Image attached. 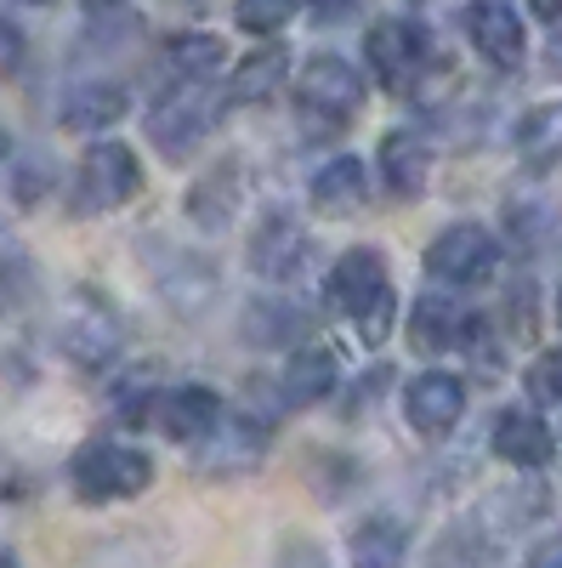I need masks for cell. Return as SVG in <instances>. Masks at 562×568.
<instances>
[{
	"mask_svg": "<svg viewBox=\"0 0 562 568\" xmlns=\"http://www.w3.org/2000/svg\"><path fill=\"white\" fill-rule=\"evenodd\" d=\"M222 109H227V91H216L211 80H176L149 109V142L165 160H187L222 125Z\"/></svg>",
	"mask_w": 562,
	"mask_h": 568,
	"instance_id": "obj_1",
	"label": "cell"
},
{
	"mask_svg": "<svg viewBox=\"0 0 562 568\" xmlns=\"http://www.w3.org/2000/svg\"><path fill=\"white\" fill-rule=\"evenodd\" d=\"M273 568H330V557H324V546L290 535L285 546H278V562H273Z\"/></svg>",
	"mask_w": 562,
	"mask_h": 568,
	"instance_id": "obj_32",
	"label": "cell"
},
{
	"mask_svg": "<svg viewBox=\"0 0 562 568\" xmlns=\"http://www.w3.org/2000/svg\"><path fill=\"white\" fill-rule=\"evenodd\" d=\"M149 420L160 426V433H165L171 444H200V438H211V433H216V420H222V398H216V387H205V382L165 387V393H154V398H149Z\"/></svg>",
	"mask_w": 562,
	"mask_h": 568,
	"instance_id": "obj_9",
	"label": "cell"
},
{
	"mask_svg": "<svg viewBox=\"0 0 562 568\" xmlns=\"http://www.w3.org/2000/svg\"><path fill=\"white\" fill-rule=\"evenodd\" d=\"M245 336L256 347H296L307 336V318L290 307V302H256L245 313Z\"/></svg>",
	"mask_w": 562,
	"mask_h": 568,
	"instance_id": "obj_26",
	"label": "cell"
},
{
	"mask_svg": "<svg viewBox=\"0 0 562 568\" xmlns=\"http://www.w3.org/2000/svg\"><path fill=\"white\" fill-rule=\"evenodd\" d=\"M545 74H556L562 80V29L551 34V45H545Z\"/></svg>",
	"mask_w": 562,
	"mask_h": 568,
	"instance_id": "obj_36",
	"label": "cell"
},
{
	"mask_svg": "<svg viewBox=\"0 0 562 568\" xmlns=\"http://www.w3.org/2000/svg\"><path fill=\"white\" fill-rule=\"evenodd\" d=\"M387 256L375 251V245H352V251H341L336 256V267L324 273V307L330 313H352L358 302H369L375 291H387Z\"/></svg>",
	"mask_w": 562,
	"mask_h": 568,
	"instance_id": "obj_14",
	"label": "cell"
},
{
	"mask_svg": "<svg viewBox=\"0 0 562 568\" xmlns=\"http://www.w3.org/2000/svg\"><path fill=\"white\" fill-rule=\"evenodd\" d=\"M336 353L330 347H296L290 353V364H285V375H278V409H313V404H324L336 393Z\"/></svg>",
	"mask_w": 562,
	"mask_h": 568,
	"instance_id": "obj_17",
	"label": "cell"
},
{
	"mask_svg": "<svg viewBox=\"0 0 562 568\" xmlns=\"http://www.w3.org/2000/svg\"><path fill=\"white\" fill-rule=\"evenodd\" d=\"M472 336H478V318L466 313L460 302H449V296H420L415 313H409V342L420 353H454Z\"/></svg>",
	"mask_w": 562,
	"mask_h": 568,
	"instance_id": "obj_15",
	"label": "cell"
},
{
	"mask_svg": "<svg viewBox=\"0 0 562 568\" xmlns=\"http://www.w3.org/2000/svg\"><path fill=\"white\" fill-rule=\"evenodd\" d=\"M45 194H52V165H45V160H23V165H12V200L29 211V205H40Z\"/></svg>",
	"mask_w": 562,
	"mask_h": 568,
	"instance_id": "obj_30",
	"label": "cell"
},
{
	"mask_svg": "<svg viewBox=\"0 0 562 568\" xmlns=\"http://www.w3.org/2000/svg\"><path fill=\"white\" fill-rule=\"evenodd\" d=\"M23 58H29V40H23V29L0 18V80L18 74V69H23Z\"/></svg>",
	"mask_w": 562,
	"mask_h": 568,
	"instance_id": "obj_33",
	"label": "cell"
},
{
	"mask_svg": "<svg viewBox=\"0 0 562 568\" xmlns=\"http://www.w3.org/2000/svg\"><path fill=\"white\" fill-rule=\"evenodd\" d=\"M307 7H313L318 18H347V12H352V0H307Z\"/></svg>",
	"mask_w": 562,
	"mask_h": 568,
	"instance_id": "obj_35",
	"label": "cell"
},
{
	"mask_svg": "<svg viewBox=\"0 0 562 568\" xmlns=\"http://www.w3.org/2000/svg\"><path fill=\"white\" fill-rule=\"evenodd\" d=\"M307 200H313L318 216H352V211H364V200H369V171H364V160H358V154L324 160V165L313 171V182H307Z\"/></svg>",
	"mask_w": 562,
	"mask_h": 568,
	"instance_id": "obj_16",
	"label": "cell"
},
{
	"mask_svg": "<svg viewBox=\"0 0 562 568\" xmlns=\"http://www.w3.org/2000/svg\"><path fill=\"white\" fill-rule=\"evenodd\" d=\"M69 484L85 506H114V500H136L149 495L154 484V460L131 444H114V438H91L74 449L69 460Z\"/></svg>",
	"mask_w": 562,
	"mask_h": 568,
	"instance_id": "obj_2",
	"label": "cell"
},
{
	"mask_svg": "<svg viewBox=\"0 0 562 568\" xmlns=\"http://www.w3.org/2000/svg\"><path fill=\"white\" fill-rule=\"evenodd\" d=\"M58 342H63V353L74 364L98 369V364H109L125 347V318L114 313V302L103 291H74L63 318H58Z\"/></svg>",
	"mask_w": 562,
	"mask_h": 568,
	"instance_id": "obj_4",
	"label": "cell"
},
{
	"mask_svg": "<svg viewBox=\"0 0 562 568\" xmlns=\"http://www.w3.org/2000/svg\"><path fill=\"white\" fill-rule=\"evenodd\" d=\"M529 568H562V535L540 540V546H534V557H529Z\"/></svg>",
	"mask_w": 562,
	"mask_h": 568,
	"instance_id": "obj_34",
	"label": "cell"
},
{
	"mask_svg": "<svg viewBox=\"0 0 562 568\" xmlns=\"http://www.w3.org/2000/svg\"><path fill=\"white\" fill-rule=\"evenodd\" d=\"M194 449H200V471H211V478H245V471H256L262 455H267V433L245 415H233V420L222 415L216 433L200 438Z\"/></svg>",
	"mask_w": 562,
	"mask_h": 568,
	"instance_id": "obj_12",
	"label": "cell"
},
{
	"mask_svg": "<svg viewBox=\"0 0 562 568\" xmlns=\"http://www.w3.org/2000/svg\"><path fill=\"white\" fill-rule=\"evenodd\" d=\"M403 557H409V535L387 511L364 517V524L352 529V540H347V562L352 568H403Z\"/></svg>",
	"mask_w": 562,
	"mask_h": 568,
	"instance_id": "obj_22",
	"label": "cell"
},
{
	"mask_svg": "<svg viewBox=\"0 0 562 568\" xmlns=\"http://www.w3.org/2000/svg\"><path fill=\"white\" fill-rule=\"evenodd\" d=\"M518 160L529 165V171H551L556 160H562V103H540V109H529L523 120H518Z\"/></svg>",
	"mask_w": 562,
	"mask_h": 568,
	"instance_id": "obj_24",
	"label": "cell"
},
{
	"mask_svg": "<svg viewBox=\"0 0 562 568\" xmlns=\"http://www.w3.org/2000/svg\"><path fill=\"white\" fill-rule=\"evenodd\" d=\"M222 63H227V40H216V34H176L165 45V69L176 80H211V74H222Z\"/></svg>",
	"mask_w": 562,
	"mask_h": 568,
	"instance_id": "obj_25",
	"label": "cell"
},
{
	"mask_svg": "<svg viewBox=\"0 0 562 568\" xmlns=\"http://www.w3.org/2000/svg\"><path fill=\"white\" fill-rule=\"evenodd\" d=\"M364 58H369V74L381 80L387 91H415V80L427 74L432 40L409 18H381V23H369V34H364Z\"/></svg>",
	"mask_w": 562,
	"mask_h": 568,
	"instance_id": "obj_6",
	"label": "cell"
},
{
	"mask_svg": "<svg viewBox=\"0 0 562 568\" xmlns=\"http://www.w3.org/2000/svg\"><path fill=\"white\" fill-rule=\"evenodd\" d=\"M551 449H556V438H551V426H545L534 409H505V415L494 420V455H500L505 466L534 471V466L551 460Z\"/></svg>",
	"mask_w": 562,
	"mask_h": 568,
	"instance_id": "obj_19",
	"label": "cell"
},
{
	"mask_svg": "<svg viewBox=\"0 0 562 568\" xmlns=\"http://www.w3.org/2000/svg\"><path fill=\"white\" fill-rule=\"evenodd\" d=\"M239 200H245V165L239 160H216V165H205L194 182H187L182 211H187V222H194V227L222 233L233 222V211H239Z\"/></svg>",
	"mask_w": 562,
	"mask_h": 568,
	"instance_id": "obj_11",
	"label": "cell"
},
{
	"mask_svg": "<svg viewBox=\"0 0 562 568\" xmlns=\"http://www.w3.org/2000/svg\"><path fill=\"white\" fill-rule=\"evenodd\" d=\"M34 291V267L23 251H0V307H18Z\"/></svg>",
	"mask_w": 562,
	"mask_h": 568,
	"instance_id": "obj_29",
	"label": "cell"
},
{
	"mask_svg": "<svg viewBox=\"0 0 562 568\" xmlns=\"http://www.w3.org/2000/svg\"><path fill=\"white\" fill-rule=\"evenodd\" d=\"M136 194H143V165H136V154L125 149V142H91L80 171H74V216H109L120 205H131Z\"/></svg>",
	"mask_w": 562,
	"mask_h": 568,
	"instance_id": "obj_3",
	"label": "cell"
},
{
	"mask_svg": "<svg viewBox=\"0 0 562 568\" xmlns=\"http://www.w3.org/2000/svg\"><path fill=\"white\" fill-rule=\"evenodd\" d=\"M23 7H52V0H23Z\"/></svg>",
	"mask_w": 562,
	"mask_h": 568,
	"instance_id": "obj_39",
	"label": "cell"
},
{
	"mask_svg": "<svg viewBox=\"0 0 562 568\" xmlns=\"http://www.w3.org/2000/svg\"><path fill=\"white\" fill-rule=\"evenodd\" d=\"M0 568H23V562H18L12 551H0Z\"/></svg>",
	"mask_w": 562,
	"mask_h": 568,
	"instance_id": "obj_38",
	"label": "cell"
},
{
	"mask_svg": "<svg viewBox=\"0 0 562 568\" xmlns=\"http://www.w3.org/2000/svg\"><path fill=\"white\" fill-rule=\"evenodd\" d=\"M375 165H381V182H387L392 200H420V187L432 176V149L420 131H387Z\"/></svg>",
	"mask_w": 562,
	"mask_h": 568,
	"instance_id": "obj_18",
	"label": "cell"
},
{
	"mask_svg": "<svg viewBox=\"0 0 562 568\" xmlns=\"http://www.w3.org/2000/svg\"><path fill=\"white\" fill-rule=\"evenodd\" d=\"M529 393H534V404H562V347H551L529 364Z\"/></svg>",
	"mask_w": 562,
	"mask_h": 568,
	"instance_id": "obj_31",
	"label": "cell"
},
{
	"mask_svg": "<svg viewBox=\"0 0 562 568\" xmlns=\"http://www.w3.org/2000/svg\"><path fill=\"white\" fill-rule=\"evenodd\" d=\"M494 267H500V240L478 222H454L427 245V273L438 284H454V291L494 278Z\"/></svg>",
	"mask_w": 562,
	"mask_h": 568,
	"instance_id": "obj_7",
	"label": "cell"
},
{
	"mask_svg": "<svg viewBox=\"0 0 562 568\" xmlns=\"http://www.w3.org/2000/svg\"><path fill=\"white\" fill-rule=\"evenodd\" d=\"M364 103V74L336 58V52H318L302 63L296 74V109L313 120V125H347Z\"/></svg>",
	"mask_w": 562,
	"mask_h": 568,
	"instance_id": "obj_5",
	"label": "cell"
},
{
	"mask_svg": "<svg viewBox=\"0 0 562 568\" xmlns=\"http://www.w3.org/2000/svg\"><path fill=\"white\" fill-rule=\"evenodd\" d=\"M302 0H239L233 7V23H239L245 34H278L290 18H296Z\"/></svg>",
	"mask_w": 562,
	"mask_h": 568,
	"instance_id": "obj_28",
	"label": "cell"
},
{
	"mask_svg": "<svg viewBox=\"0 0 562 568\" xmlns=\"http://www.w3.org/2000/svg\"><path fill=\"white\" fill-rule=\"evenodd\" d=\"M466 415V382L449 369H427V375H415V382L403 387V420L415 426L420 438H443L454 433Z\"/></svg>",
	"mask_w": 562,
	"mask_h": 568,
	"instance_id": "obj_10",
	"label": "cell"
},
{
	"mask_svg": "<svg viewBox=\"0 0 562 568\" xmlns=\"http://www.w3.org/2000/svg\"><path fill=\"white\" fill-rule=\"evenodd\" d=\"M154 284L176 313H205L216 302V267L200 256H182V251L171 262H154Z\"/></svg>",
	"mask_w": 562,
	"mask_h": 568,
	"instance_id": "obj_20",
	"label": "cell"
},
{
	"mask_svg": "<svg viewBox=\"0 0 562 568\" xmlns=\"http://www.w3.org/2000/svg\"><path fill=\"white\" fill-rule=\"evenodd\" d=\"M392 307H398V296H392V284H387V291H375L369 302H358V307L347 313V324H352V336H358L364 347H381V342H387V329H392Z\"/></svg>",
	"mask_w": 562,
	"mask_h": 568,
	"instance_id": "obj_27",
	"label": "cell"
},
{
	"mask_svg": "<svg viewBox=\"0 0 562 568\" xmlns=\"http://www.w3.org/2000/svg\"><path fill=\"white\" fill-rule=\"evenodd\" d=\"M556 318H562V284H556Z\"/></svg>",
	"mask_w": 562,
	"mask_h": 568,
	"instance_id": "obj_41",
	"label": "cell"
},
{
	"mask_svg": "<svg viewBox=\"0 0 562 568\" xmlns=\"http://www.w3.org/2000/svg\"><path fill=\"white\" fill-rule=\"evenodd\" d=\"M466 40L478 45V58L494 63V69H518L523 52H529V34H523V12L511 7V0H466Z\"/></svg>",
	"mask_w": 562,
	"mask_h": 568,
	"instance_id": "obj_8",
	"label": "cell"
},
{
	"mask_svg": "<svg viewBox=\"0 0 562 568\" xmlns=\"http://www.w3.org/2000/svg\"><path fill=\"white\" fill-rule=\"evenodd\" d=\"M245 256H251V273L256 278H273V284L278 278H296L302 273V256H307V227L290 211H273V216L256 222Z\"/></svg>",
	"mask_w": 562,
	"mask_h": 568,
	"instance_id": "obj_13",
	"label": "cell"
},
{
	"mask_svg": "<svg viewBox=\"0 0 562 568\" xmlns=\"http://www.w3.org/2000/svg\"><path fill=\"white\" fill-rule=\"evenodd\" d=\"M0 154H7V142H0Z\"/></svg>",
	"mask_w": 562,
	"mask_h": 568,
	"instance_id": "obj_42",
	"label": "cell"
},
{
	"mask_svg": "<svg viewBox=\"0 0 562 568\" xmlns=\"http://www.w3.org/2000/svg\"><path fill=\"white\" fill-rule=\"evenodd\" d=\"M91 7H120V0H91Z\"/></svg>",
	"mask_w": 562,
	"mask_h": 568,
	"instance_id": "obj_40",
	"label": "cell"
},
{
	"mask_svg": "<svg viewBox=\"0 0 562 568\" xmlns=\"http://www.w3.org/2000/svg\"><path fill=\"white\" fill-rule=\"evenodd\" d=\"M125 109H131L125 85H109V80L74 85L69 98H63V131H80V136L109 131V125H120V120H125Z\"/></svg>",
	"mask_w": 562,
	"mask_h": 568,
	"instance_id": "obj_21",
	"label": "cell"
},
{
	"mask_svg": "<svg viewBox=\"0 0 562 568\" xmlns=\"http://www.w3.org/2000/svg\"><path fill=\"white\" fill-rule=\"evenodd\" d=\"M529 12L545 18V23H556V18H562V0H529Z\"/></svg>",
	"mask_w": 562,
	"mask_h": 568,
	"instance_id": "obj_37",
	"label": "cell"
},
{
	"mask_svg": "<svg viewBox=\"0 0 562 568\" xmlns=\"http://www.w3.org/2000/svg\"><path fill=\"white\" fill-rule=\"evenodd\" d=\"M285 80H290V52L285 45H262V52L239 58V69H233L227 103H267V98H278Z\"/></svg>",
	"mask_w": 562,
	"mask_h": 568,
	"instance_id": "obj_23",
	"label": "cell"
}]
</instances>
